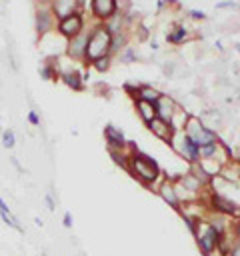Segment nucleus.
<instances>
[{"label": "nucleus", "mask_w": 240, "mask_h": 256, "mask_svg": "<svg viewBox=\"0 0 240 256\" xmlns=\"http://www.w3.org/2000/svg\"><path fill=\"white\" fill-rule=\"evenodd\" d=\"M132 178H136L138 182H142L144 186L152 188L158 180H160V166L158 162L146 154V152H140V150H130V158H128V170H126Z\"/></svg>", "instance_id": "nucleus-1"}, {"label": "nucleus", "mask_w": 240, "mask_h": 256, "mask_svg": "<svg viewBox=\"0 0 240 256\" xmlns=\"http://www.w3.org/2000/svg\"><path fill=\"white\" fill-rule=\"evenodd\" d=\"M112 48V34L110 30L102 24L96 22L90 30H88V44H86V64L102 58V56H112L110 54Z\"/></svg>", "instance_id": "nucleus-2"}, {"label": "nucleus", "mask_w": 240, "mask_h": 256, "mask_svg": "<svg viewBox=\"0 0 240 256\" xmlns=\"http://www.w3.org/2000/svg\"><path fill=\"white\" fill-rule=\"evenodd\" d=\"M184 134H186L198 148H202V146H206V144H214V142L220 140L218 134H216V130H212V128L206 126L198 116H192V114H188V118H186Z\"/></svg>", "instance_id": "nucleus-3"}, {"label": "nucleus", "mask_w": 240, "mask_h": 256, "mask_svg": "<svg viewBox=\"0 0 240 256\" xmlns=\"http://www.w3.org/2000/svg\"><path fill=\"white\" fill-rule=\"evenodd\" d=\"M86 30V20H84V12H74L70 16H64L56 22V32L64 38V40H72L74 36L82 34Z\"/></svg>", "instance_id": "nucleus-4"}, {"label": "nucleus", "mask_w": 240, "mask_h": 256, "mask_svg": "<svg viewBox=\"0 0 240 256\" xmlns=\"http://www.w3.org/2000/svg\"><path fill=\"white\" fill-rule=\"evenodd\" d=\"M170 146H172L188 164H198V162H200V148L184 134V130H180V132L174 134Z\"/></svg>", "instance_id": "nucleus-5"}, {"label": "nucleus", "mask_w": 240, "mask_h": 256, "mask_svg": "<svg viewBox=\"0 0 240 256\" xmlns=\"http://www.w3.org/2000/svg\"><path fill=\"white\" fill-rule=\"evenodd\" d=\"M200 226H202V232H196V242H198V248L204 252V256H210L218 248L222 234H218L210 222H200Z\"/></svg>", "instance_id": "nucleus-6"}, {"label": "nucleus", "mask_w": 240, "mask_h": 256, "mask_svg": "<svg viewBox=\"0 0 240 256\" xmlns=\"http://www.w3.org/2000/svg\"><path fill=\"white\" fill-rule=\"evenodd\" d=\"M56 16L50 10V6H38L36 14H34V28L38 38H44L48 34H52V30H56Z\"/></svg>", "instance_id": "nucleus-7"}, {"label": "nucleus", "mask_w": 240, "mask_h": 256, "mask_svg": "<svg viewBox=\"0 0 240 256\" xmlns=\"http://www.w3.org/2000/svg\"><path fill=\"white\" fill-rule=\"evenodd\" d=\"M208 204H210V210L216 212V214H222V216H240V208L230 198H226L224 194H220L216 190L208 194Z\"/></svg>", "instance_id": "nucleus-8"}, {"label": "nucleus", "mask_w": 240, "mask_h": 256, "mask_svg": "<svg viewBox=\"0 0 240 256\" xmlns=\"http://www.w3.org/2000/svg\"><path fill=\"white\" fill-rule=\"evenodd\" d=\"M86 44H88V30H84L82 34H78L72 40H68V44H66V56L72 58V60H76V62L86 64Z\"/></svg>", "instance_id": "nucleus-9"}, {"label": "nucleus", "mask_w": 240, "mask_h": 256, "mask_svg": "<svg viewBox=\"0 0 240 256\" xmlns=\"http://www.w3.org/2000/svg\"><path fill=\"white\" fill-rule=\"evenodd\" d=\"M90 12L98 22H106L114 14H118V2L116 0H92Z\"/></svg>", "instance_id": "nucleus-10"}, {"label": "nucleus", "mask_w": 240, "mask_h": 256, "mask_svg": "<svg viewBox=\"0 0 240 256\" xmlns=\"http://www.w3.org/2000/svg\"><path fill=\"white\" fill-rule=\"evenodd\" d=\"M154 108H156V118H160V120H164V122H168V124H172V120H174V116H176V112H178V104H176L174 98H170L168 94H162V96L156 100Z\"/></svg>", "instance_id": "nucleus-11"}, {"label": "nucleus", "mask_w": 240, "mask_h": 256, "mask_svg": "<svg viewBox=\"0 0 240 256\" xmlns=\"http://www.w3.org/2000/svg\"><path fill=\"white\" fill-rule=\"evenodd\" d=\"M158 190V194H160V198L170 206V208H174V210H178V212H182V202H180V198H178V192H176V182H172V180H162L160 182V186L156 188Z\"/></svg>", "instance_id": "nucleus-12"}, {"label": "nucleus", "mask_w": 240, "mask_h": 256, "mask_svg": "<svg viewBox=\"0 0 240 256\" xmlns=\"http://www.w3.org/2000/svg\"><path fill=\"white\" fill-rule=\"evenodd\" d=\"M104 138H106L108 150H126V146H128V142L124 138V132L120 128H116L114 124L104 126Z\"/></svg>", "instance_id": "nucleus-13"}, {"label": "nucleus", "mask_w": 240, "mask_h": 256, "mask_svg": "<svg viewBox=\"0 0 240 256\" xmlns=\"http://www.w3.org/2000/svg\"><path fill=\"white\" fill-rule=\"evenodd\" d=\"M146 128H148L156 138H160V140L166 142V144H170L172 138H174V134H176V130L172 128V124H168V122H164V120H160V118H154L150 124H146Z\"/></svg>", "instance_id": "nucleus-14"}, {"label": "nucleus", "mask_w": 240, "mask_h": 256, "mask_svg": "<svg viewBox=\"0 0 240 256\" xmlns=\"http://www.w3.org/2000/svg\"><path fill=\"white\" fill-rule=\"evenodd\" d=\"M50 10L54 12L56 20L64 18V16H70L74 12H80L78 8V0H52L50 2Z\"/></svg>", "instance_id": "nucleus-15"}, {"label": "nucleus", "mask_w": 240, "mask_h": 256, "mask_svg": "<svg viewBox=\"0 0 240 256\" xmlns=\"http://www.w3.org/2000/svg\"><path fill=\"white\" fill-rule=\"evenodd\" d=\"M60 80H62L68 88H72L74 92H82V90H84V82H86V78H84L76 68L62 70V72H60Z\"/></svg>", "instance_id": "nucleus-16"}, {"label": "nucleus", "mask_w": 240, "mask_h": 256, "mask_svg": "<svg viewBox=\"0 0 240 256\" xmlns=\"http://www.w3.org/2000/svg\"><path fill=\"white\" fill-rule=\"evenodd\" d=\"M134 110H136V114L140 116V120H142L144 124H150V122L156 118V108H154V104H150V102L134 100Z\"/></svg>", "instance_id": "nucleus-17"}, {"label": "nucleus", "mask_w": 240, "mask_h": 256, "mask_svg": "<svg viewBox=\"0 0 240 256\" xmlns=\"http://www.w3.org/2000/svg\"><path fill=\"white\" fill-rule=\"evenodd\" d=\"M160 96H162V92L156 90L154 86H150V84H138V96H136V100H144V102L156 104V100Z\"/></svg>", "instance_id": "nucleus-18"}, {"label": "nucleus", "mask_w": 240, "mask_h": 256, "mask_svg": "<svg viewBox=\"0 0 240 256\" xmlns=\"http://www.w3.org/2000/svg\"><path fill=\"white\" fill-rule=\"evenodd\" d=\"M188 40H190V32H188V28H184V26H176L174 30H170V32L166 34V42H168V44H174V46L184 44V42H188Z\"/></svg>", "instance_id": "nucleus-19"}, {"label": "nucleus", "mask_w": 240, "mask_h": 256, "mask_svg": "<svg viewBox=\"0 0 240 256\" xmlns=\"http://www.w3.org/2000/svg\"><path fill=\"white\" fill-rule=\"evenodd\" d=\"M128 46V34L126 30L124 32H118V34H112V48H110V54H120L124 48Z\"/></svg>", "instance_id": "nucleus-20"}, {"label": "nucleus", "mask_w": 240, "mask_h": 256, "mask_svg": "<svg viewBox=\"0 0 240 256\" xmlns=\"http://www.w3.org/2000/svg\"><path fill=\"white\" fill-rule=\"evenodd\" d=\"M110 64H112V56H102V58L90 62V66H92L96 72H108V70H110Z\"/></svg>", "instance_id": "nucleus-21"}, {"label": "nucleus", "mask_w": 240, "mask_h": 256, "mask_svg": "<svg viewBox=\"0 0 240 256\" xmlns=\"http://www.w3.org/2000/svg\"><path fill=\"white\" fill-rule=\"evenodd\" d=\"M2 146H4V148H8V150L16 146L14 130H2Z\"/></svg>", "instance_id": "nucleus-22"}, {"label": "nucleus", "mask_w": 240, "mask_h": 256, "mask_svg": "<svg viewBox=\"0 0 240 256\" xmlns=\"http://www.w3.org/2000/svg\"><path fill=\"white\" fill-rule=\"evenodd\" d=\"M118 60H120L122 64H130V62H136V52H134L130 46H126V48L122 50V54H118Z\"/></svg>", "instance_id": "nucleus-23"}, {"label": "nucleus", "mask_w": 240, "mask_h": 256, "mask_svg": "<svg viewBox=\"0 0 240 256\" xmlns=\"http://www.w3.org/2000/svg\"><path fill=\"white\" fill-rule=\"evenodd\" d=\"M216 8L218 10H238L240 4L238 2H232V0H222V2H216Z\"/></svg>", "instance_id": "nucleus-24"}, {"label": "nucleus", "mask_w": 240, "mask_h": 256, "mask_svg": "<svg viewBox=\"0 0 240 256\" xmlns=\"http://www.w3.org/2000/svg\"><path fill=\"white\" fill-rule=\"evenodd\" d=\"M124 90L130 94L132 100H136V96H138V84H130V82H126V84H124Z\"/></svg>", "instance_id": "nucleus-25"}, {"label": "nucleus", "mask_w": 240, "mask_h": 256, "mask_svg": "<svg viewBox=\"0 0 240 256\" xmlns=\"http://www.w3.org/2000/svg\"><path fill=\"white\" fill-rule=\"evenodd\" d=\"M188 16H190L192 20H200V22L208 18V16H206V12H202V10H190V12H188Z\"/></svg>", "instance_id": "nucleus-26"}, {"label": "nucleus", "mask_w": 240, "mask_h": 256, "mask_svg": "<svg viewBox=\"0 0 240 256\" xmlns=\"http://www.w3.org/2000/svg\"><path fill=\"white\" fill-rule=\"evenodd\" d=\"M28 122H30L32 126H40V116H38L36 110H30V112H28Z\"/></svg>", "instance_id": "nucleus-27"}, {"label": "nucleus", "mask_w": 240, "mask_h": 256, "mask_svg": "<svg viewBox=\"0 0 240 256\" xmlns=\"http://www.w3.org/2000/svg\"><path fill=\"white\" fill-rule=\"evenodd\" d=\"M72 222H74V220H72V214H70V212H64V216H62V224H64V228L70 230V228H72Z\"/></svg>", "instance_id": "nucleus-28"}, {"label": "nucleus", "mask_w": 240, "mask_h": 256, "mask_svg": "<svg viewBox=\"0 0 240 256\" xmlns=\"http://www.w3.org/2000/svg\"><path fill=\"white\" fill-rule=\"evenodd\" d=\"M44 202H46V206H48L50 212L56 210V204H54V200H52V194H46V196H44Z\"/></svg>", "instance_id": "nucleus-29"}, {"label": "nucleus", "mask_w": 240, "mask_h": 256, "mask_svg": "<svg viewBox=\"0 0 240 256\" xmlns=\"http://www.w3.org/2000/svg\"><path fill=\"white\" fill-rule=\"evenodd\" d=\"M4 214H6V216H12V212H10L8 204H6V202L0 198V216H4Z\"/></svg>", "instance_id": "nucleus-30"}, {"label": "nucleus", "mask_w": 240, "mask_h": 256, "mask_svg": "<svg viewBox=\"0 0 240 256\" xmlns=\"http://www.w3.org/2000/svg\"><path fill=\"white\" fill-rule=\"evenodd\" d=\"M116 2H118V12H122V14H124V10L130 8V0H116Z\"/></svg>", "instance_id": "nucleus-31"}, {"label": "nucleus", "mask_w": 240, "mask_h": 256, "mask_svg": "<svg viewBox=\"0 0 240 256\" xmlns=\"http://www.w3.org/2000/svg\"><path fill=\"white\" fill-rule=\"evenodd\" d=\"M90 4H92V0H78V8H80V12H84L86 8H90Z\"/></svg>", "instance_id": "nucleus-32"}, {"label": "nucleus", "mask_w": 240, "mask_h": 256, "mask_svg": "<svg viewBox=\"0 0 240 256\" xmlns=\"http://www.w3.org/2000/svg\"><path fill=\"white\" fill-rule=\"evenodd\" d=\"M10 162H12V166H14L18 172H24V168L20 166V162H18V158H16V156H12V158H10Z\"/></svg>", "instance_id": "nucleus-33"}, {"label": "nucleus", "mask_w": 240, "mask_h": 256, "mask_svg": "<svg viewBox=\"0 0 240 256\" xmlns=\"http://www.w3.org/2000/svg\"><path fill=\"white\" fill-rule=\"evenodd\" d=\"M230 256H240V240L234 244V248L230 250Z\"/></svg>", "instance_id": "nucleus-34"}, {"label": "nucleus", "mask_w": 240, "mask_h": 256, "mask_svg": "<svg viewBox=\"0 0 240 256\" xmlns=\"http://www.w3.org/2000/svg\"><path fill=\"white\" fill-rule=\"evenodd\" d=\"M50 2H52V0H36L38 6H50Z\"/></svg>", "instance_id": "nucleus-35"}, {"label": "nucleus", "mask_w": 240, "mask_h": 256, "mask_svg": "<svg viewBox=\"0 0 240 256\" xmlns=\"http://www.w3.org/2000/svg\"><path fill=\"white\" fill-rule=\"evenodd\" d=\"M162 2H164L166 6H176V4H178V0H162Z\"/></svg>", "instance_id": "nucleus-36"}, {"label": "nucleus", "mask_w": 240, "mask_h": 256, "mask_svg": "<svg viewBox=\"0 0 240 256\" xmlns=\"http://www.w3.org/2000/svg\"><path fill=\"white\" fill-rule=\"evenodd\" d=\"M150 46H152L154 50H158V42H156V40H152V42H150Z\"/></svg>", "instance_id": "nucleus-37"}, {"label": "nucleus", "mask_w": 240, "mask_h": 256, "mask_svg": "<svg viewBox=\"0 0 240 256\" xmlns=\"http://www.w3.org/2000/svg\"><path fill=\"white\" fill-rule=\"evenodd\" d=\"M234 48H236V50H238V54H240V42H236V44H234Z\"/></svg>", "instance_id": "nucleus-38"}, {"label": "nucleus", "mask_w": 240, "mask_h": 256, "mask_svg": "<svg viewBox=\"0 0 240 256\" xmlns=\"http://www.w3.org/2000/svg\"><path fill=\"white\" fill-rule=\"evenodd\" d=\"M42 256H46V254H42Z\"/></svg>", "instance_id": "nucleus-39"}]
</instances>
